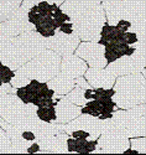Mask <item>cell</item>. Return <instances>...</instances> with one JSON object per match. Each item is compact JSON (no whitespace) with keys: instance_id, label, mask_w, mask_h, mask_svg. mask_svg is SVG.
Returning a JSON list of instances; mask_svg holds the SVG:
<instances>
[{"instance_id":"d4e9b609","label":"cell","mask_w":146,"mask_h":155,"mask_svg":"<svg viewBox=\"0 0 146 155\" xmlns=\"http://www.w3.org/2000/svg\"><path fill=\"white\" fill-rule=\"evenodd\" d=\"M22 0H0V18L6 20L12 11L20 8Z\"/></svg>"},{"instance_id":"484cf974","label":"cell","mask_w":146,"mask_h":155,"mask_svg":"<svg viewBox=\"0 0 146 155\" xmlns=\"http://www.w3.org/2000/svg\"><path fill=\"white\" fill-rule=\"evenodd\" d=\"M37 117L48 123H56L57 114H56V106H44V107H37Z\"/></svg>"},{"instance_id":"ee69618b","label":"cell","mask_w":146,"mask_h":155,"mask_svg":"<svg viewBox=\"0 0 146 155\" xmlns=\"http://www.w3.org/2000/svg\"><path fill=\"white\" fill-rule=\"evenodd\" d=\"M84 97L87 101H92L94 99V88H89V89H84Z\"/></svg>"},{"instance_id":"5b68a950","label":"cell","mask_w":146,"mask_h":155,"mask_svg":"<svg viewBox=\"0 0 146 155\" xmlns=\"http://www.w3.org/2000/svg\"><path fill=\"white\" fill-rule=\"evenodd\" d=\"M129 147L128 129L112 118L107 120V127L98 138V147L92 154H122Z\"/></svg>"},{"instance_id":"e0dca14e","label":"cell","mask_w":146,"mask_h":155,"mask_svg":"<svg viewBox=\"0 0 146 155\" xmlns=\"http://www.w3.org/2000/svg\"><path fill=\"white\" fill-rule=\"evenodd\" d=\"M98 4H100L98 0H66L63 4L60 5V9L71 19H73L84 14L86 11Z\"/></svg>"},{"instance_id":"60d3db41","label":"cell","mask_w":146,"mask_h":155,"mask_svg":"<svg viewBox=\"0 0 146 155\" xmlns=\"http://www.w3.org/2000/svg\"><path fill=\"white\" fill-rule=\"evenodd\" d=\"M22 138L28 141H36V135L32 130H22Z\"/></svg>"},{"instance_id":"9a60e30c","label":"cell","mask_w":146,"mask_h":155,"mask_svg":"<svg viewBox=\"0 0 146 155\" xmlns=\"http://www.w3.org/2000/svg\"><path fill=\"white\" fill-rule=\"evenodd\" d=\"M146 114V103H141L132 108L128 109H118L113 112V119L118 123H120L125 128H129L134 124L141 115Z\"/></svg>"},{"instance_id":"ba28073f","label":"cell","mask_w":146,"mask_h":155,"mask_svg":"<svg viewBox=\"0 0 146 155\" xmlns=\"http://www.w3.org/2000/svg\"><path fill=\"white\" fill-rule=\"evenodd\" d=\"M104 51H105L104 46L98 42L83 41L76 48V55L78 57L83 58L87 62L88 66H90V67L105 68L108 62L105 60Z\"/></svg>"},{"instance_id":"83f0119b","label":"cell","mask_w":146,"mask_h":155,"mask_svg":"<svg viewBox=\"0 0 146 155\" xmlns=\"http://www.w3.org/2000/svg\"><path fill=\"white\" fill-rule=\"evenodd\" d=\"M66 97H67V99H70L72 103H74L77 106H81V107L86 106L87 102H88L84 97V89L78 87V86H76L71 92H68L66 94Z\"/></svg>"},{"instance_id":"7dc6e473","label":"cell","mask_w":146,"mask_h":155,"mask_svg":"<svg viewBox=\"0 0 146 155\" xmlns=\"http://www.w3.org/2000/svg\"><path fill=\"white\" fill-rule=\"evenodd\" d=\"M142 74H144V77L146 78V68H145V70H142Z\"/></svg>"},{"instance_id":"836d02e7","label":"cell","mask_w":146,"mask_h":155,"mask_svg":"<svg viewBox=\"0 0 146 155\" xmlns=\"http://www.w3.org/2000/svg\"><path fill=\"white\" fill-rule=\"evenodd\" d=\"M16 89L15 87H12L11 83H3L0 86V96H5L9 93H15L16 94Z\"/></svg>"},{"instance_id":"44dd1931","label":"cell","mask_w":146,"mask_h":155,"mask_svg":"<svg viewBox=\"0 0 146 155\" xmlns=\"http://www.w3.org/2000/svg\"><path fill=\"white\" fill-rule=\"evenodd\" d=\"M47 84H48V87L51 89H54V92L56 94H58V96H66L76 87V82H74L73 78L64 77L61 73H58L56 77H54L52 80H50L47 82Z\"/></svg>"},{"instance_id":"f6af8a7d","label":"cell","mask_w":146,"mask_h":155,"mask_svg":"<svg viewBox=\"0 0 146 155\" xmlns=\"http://www.w3.org/2000/svg\"><path fill=\"white\" fill-rule=\"evenodd\" d=\"M99 119H102V120H105V119H112L113 118V113H103V114H100L99 117H98Z\"/></svg>"},{"instance_id":"681fc988","label":"cell","mask_w":146,"mask_h":155,"mask_svg":"<svg viewBox=\"0 0 146 155\" xmlns=\"http://www.w3.org/2000/svg\"><path fill=\"white\" fill-rule=\"evenodd\" d=\"M2 84H3V81H2V80H0V86H2Z\"/></svg>"},{"instance_id":"6da1fadb","label":"cell","mask_w":146,"mask_h":155,"mask_svg":"<svg viewBox=\"0 0 146 155\" xmlns=\"http://www.w3.org/2000/svg\"><path fill=\"white\" fill-rule=\"evenodd\" d=\"M46 48V37L40 35L37 31L24 32L19 36L11 37L9 45L0 55V61L12 71H16Z\"/></svg>"},{"instance_id":"4dcf8cb0","label":"cell","mask_w":146,"mask_h":155,"mask_svg":"<svg viewBox=\"0 0 146 155\" xmlns=\"http://www.w3.org/2000/svg\"><path fill=\"white\" fill-rule=\"evenodd\" d=\"M130 147L139 151V154H146V138L144 137L132 138V140L130 141Z\"/></svg>"},{"instance_id":"e575fe53","label":"cell","mask_w":146,"mask_h":155,"mask_svg":"<svg viewBox=\"0 0 146 155\" xmlns=\"http://www.w3.org/2000/svg\"><path fill=\"white\" fill-rule=\"evenodd\" d=\"M124 38H125V44L132 46L134 44L138 42V36L135 32H131V31H126L125 35H124Z\"/></svg>"},{"instance_id":"277c9868","label":"cell","mask_w":146,"mask_h":155,"mask_svg":"<svg viewBox=\"0 0 146 155\" xmlns=\"http://www.w3.org/2000/svg\"><path fill=\"white\" fill-rule=\"evenodd\" d=\"M73 22L74 32L82 41L98 42L100 38V32L107 22V16L102 4L89 9L84 14L71 19Z\"/></svg>"},{"instance_id":"7a4b0ae2","label":"cell","mask_w":146,"mask_h":155,"mask_svg":"<svg viewBox=\"0 0 146 155\" xmlns=\"http://www.w3.org/2000/svg\"><path fill=\"white\" fill-rule=\"evenodd\" d=\"M113 101L122 109L146 103V78L141 72L120 76L114 83Z\"/></svg>"},{"instance_id":"8fae6325","label":"cell","mask_w":146,"mask_h":155,"mask_svg":"<svg viewBox=\"0 0 146 155\" xmlns=\"http://www.w3.org/2000/svg\"><path fill=\"white\" fill-rule=\"evenodd\" d=\"M84 78L89 82L93 88H113L116 81V76L107 68L90 67L86 71Z\"/></svg>"},{"instance_id":"f546056e","label":"cell","mask_w":146,"mask_h":155,"mask_svg":"<svg viewBox=\"0 0 146 155\" xmlns=\"http://www.w3.org/2000/svg\"><path fill=\"white\" fill-rule=\"evenodd\" d=\"M11 151V140L8 133L0 127V154H10Z\"/></svg>"},{"instance_id":"5bb4252c","label":"cell","mask_w":146,"mask_h":155,"mask_svg":"<svg viewBox=\"0 0 146 155\" xmlns=\"http://www.w3.org/2000/svg\"><path fill=\"white\" fill-rule=\"evenodd\" d=\"M29 31H34V25L28 19H6L0 22V34L9 37H15Z\"/></svg>"},{"instance_id":"2e32d148","label":"cell","mask_w":146,"mask_h":155,"mask_svg":"<svg viewBox=\"0 0 146 155\" xmlns=\"http://www.w3.org/2000/svg\"><path fill=\"white\" fill-rule=\"evenodd\" d=\"M70 135L64 132H60L58 134L50 137L46 139L41 140H36L40 144L42 150H47L48 153H54V154H67V138Z\"/></svg>"},{"instance_id":"603a6c76","label":"cell","mask_w":146,"mask_h":155,"mask_svg":"<svg viewBox=\"0 0 146 155\" xmlns=\"http://www.w3.org/2000/svg\"><path fill=\"white\" fill-rule=\"evenodd\" d=\"M57 25L55 22V19L52 16H44L38 24L35 25V31H37L40 35L48 38L52 37L57 31Z\"/></svg>"},{"instance_id":"52a82bcc","label":"cell","mask_w":146,"mask_h":155,"mask_svg":"<svg viewBox=\"0 0 146 155\" xmlns=\"http://www.w3.org/2000/svg\"><path fill=\"white\" fill-rule=\"evenodd\" d=\"M16 96L26 104L31 103V104H35L37 107L42 101L47 98H54L55 92L54 89H51L48 87L46 82L31 80L29 84L16 89Z\"/></svg>"},{"instance_id":"7bdbcfd3","label":"cell","mask_w":146,"mask_h":155,"mask_svg":"<svg viewBox=\"0 0 146 155\" xmlns=\"http://www.w3.org/2000/svg\"><path fill=\"white\" fill-rule=\"evenodd\" d=\"M74 145H76V140L73 137L67 138V150L68 153H74Z\"/></svg>"},{"instance_id":"3957f363","label":"cell","mask_w":146,"mask_h":155,"mask_svg":"<svg viewBox=\"0 0 146 155\" xmlns=\"http://www.w3.org/2000/svg\"><path fill=\"white\" fill-rule=\"evenodd\" d=\"M61 60V55L55 52L54 50L46 48L15 72L22 74L30 81L37 80L40 82L47 83L50 80H52L60 73Z\"/></svg>"},{"instance_id":"1f68e13d","label":"cell","mask_w":146,"mask_h":155,"mask_svg":"<svg viewBox=\"0 0 146 155\" xmlns=\"http://www.w3.org/2000/svg\"><path fill=\"white\" fill-rule=\"evenodd\" d=\"M76 145H74V153L78 154H90L88 150V139L87 138H74Z\"/></svg>"},{"instance_id":"4fadbf2b","label":"cell","mask_w":146,"mask_h":155,"mask_svg":"<svg viewBox=\"0 0 146 155\" xmlns=\"http://www.w3.org/2000/svg\"><path fill=\"white\" fill-rule=\"evenodd\" d=\"M56 114H57L56 123L66 124L82 114V107L74 104L70 99H67L66 96H63L56 104Z\"/></svg>"},{"instance_id":"8992f818","label":"cell","mask_w":146,"mask_h":155,"mask_svg":"<svg viewBox=\"0 0 146 155\" xmlns=\"http://www.w3.org/2000/svg\"><path fill=\"white\" fill-rule=\"evenodd\" d=\"M107 120L108 119L102 120L98 117H94V115L82 113L70 123H66V125L63 124V132L70 135L73 130L82 129V130H86L90 134L89 139H98L99 135L104 132L105 127H107Z\"/></svg>"},{"instance_id":"ffe728a7","label":"cell","mask_w":146,"mask_h":155,"mask_svg":"<svg viewBox=\"0 0 146 155\" xmlns=\"http://www.w3.org/2000/svg\"><path fill=\"white\" fill-rule=\"evenodd\" d=\"M103 9L105 11V16L109 25H115L123 19V9H124V0H107L102 3Z\"/></svg>"},{"instance_id":"d6a6232c","label":"cell","mask_w":146,"mask_h":155,"mask_svg":"<svg viewBox=\"0 0 146 155\" xmlns=\"http://www.w3.org/2000/svg\"><path fill=\"white\" fill-rule=\"evenodd\" d=\"M54 19H55V22L57 25V28H60L63 22H67V21H71V18L64 14V12L61 10V9H57L55 12H54Z\"/></svg>"},{"instance_id":"ac0fdd59","label":"cell","mask_w":146,"mask_h":155,"mask_svg":"<svg viewBox=\"0 0 146 155\" xmlns=\"http://www.w3.org/2000/svg\"><path fill=\"white\" fill-rule=\"evenodd\" d=\"M104 48H105L104 56H105V60H107L108 64L123 56H131L135 51L134 46H130V45H128L125 42H120V41L108 42L104 46Z\"/></svg>"},{"instance_id":"74e56055","label":"cell","mask_w":146,"mask_h":155,"mask_svg":"<svg viewBox=\"0 0 146 155\" xmlns=\"http://www.w3.org/2000/svg\"><path fill=\"white\" fill-rule=\"evenodd\" d=\"M10 40H11V37L5 36V35H3V34H0V55H2L3 51L6 48V46L9 45Z\"/></svg>"},{"instance_id":"7c38bea8","label":"cell","mask_w":146,"mask_h":155,"mask_svg":"<svg viewBox=\"0 0 146 155\" xmlns=\"http://www.w3.org/2000/svg\"><path fill=\"white\" fill-rule=\"evenodd\" d=\"M105 68L113 72L115 76H126L131 73L142 72L145 67L142 64H140L132 56H123L120 58H118L116 61L107 64Z\"/></svg>"},{"instance_id":"c3c4849f","label":"cell","mask_w":146,"mask_h":155,"mask_svg":"<svg viewBox=\"0 0 146 155\" xmlns=\"http://www.w3.org/2000/svg\"><path fill=\"white\" fill-rule=\"evenodd\" d=\"M98 2H99V3L102 4V3H104V2H107V0H98Z\"/></svg>"},{"instance_id":"9c48e42d","label":"cell","mask_w":146,"mask_h":155,"mask_svg":"<svg viewBox=\"0 0 146 155\" xmlns=\"http://www.w3.org/2000/svg\"><path fill=\"white\" fill-rule=\"evenodd\" d=\"M79 44H81V38L78 37L76 32L68 35L63 34L58 29L54 36L47 38V48L54 50L61 56L73 54Z\"/></svg>"},{"instance_id":"d590c367","label":"cell","mask_w":146,"mask_h":155,"mask_svg":"<svg viewBox=\"0 0 146 155\" xmlns=\"http://www.w3.org/2000/svg\"><path fill=\"white\" fill-rule=\"evenodd\" d=\"M58 30H60V31H62L63 34H68V35L73 34V32H74V29H73V22H72V21L63 22V24L61 25V26L58 28Z\"/></svg>"},{"instance_id":"8d00e7d4","label":"cell","mask_w":146,"mask_h":155,"mask_svg":"<svg viewBox=\"0 0 146 155\" xmlns=\"http://www.w3.org/2000/svg\"><path fill=\"white\" fill-rule=\"evenodd\" d=\"M74 82H76V86H78V87H81V88H83V89H89V88H93L90 84H89V82L84 78L83 76H81V77H77V78H74Z\"/></svg>"},{"instance_id":"b9f144b4","label":"cell","mask_w":146,"mask_h":155,"mask_svg":"<svg viewBox=\"0 0 146 155\" xmlns=\"http://www.w3.org/2000/svg\"><path fill=\"white\" fill-rule=\"evenodd\" d=\"M40 149H41V147H40V144L37 143V141H32L31 145L28 148V154H35V153H38Z\"/></svg>"},{"instance_id":"cb8c5ba5","label":"cell","mask_w":146,"mask_h":155,"mask_svg":"<svg viewBox=\"0 0 146 155\" xmlns=\"http://www.w3.org/2000/svg\"><path fill=\"white\" fill-rule=\"evenodd\" d=\"M128 129V135L130 138H136V137H146V115L141 117Z\"/></svg>"},{"instance_id":"bcb514c9","label":"cell","mask_w":146,"mask_h":155,"mask_svg":"<svg viewBox=\"0 0 146 155\" xmlns=\"http://www.w3.org/2000/svg\"><path fill=\"white\" fill-rule=\"evenodd\" d=\"M46 2H48L50 4H57L60 6L61 4H63L66 2V0H46Z\"/></svg>"},{"instance_id":"7402d4cb","label":"cell","mask_w":146,"mask_h":155,"mask_svg":"<svg viewBox=\"0 0 146 155\" xmlns=\"http://www.w3.org/2000/svg\"><path fill=\"white\" fill-rule=\"evenodd\" d=\"M31 130L35 133L36 140L46 139V138L54 137V135H56V134L60 133V130L56 128V124H51L48 122H44V120H41L40 118L35 122V124L31 128Z\"/></svg>"},{"instance_id":"d6986e66","label":"cell","mask_w":146,"mask_h":155,"mask_svg":"<svg viewBox=\"0 0 146 155\" xmlns=\"http://www.w3.org/2000/svg\"><path fill=\"white\" fill-rule=\"evenodd\" d=\"M146 15V0H124L123 19L134 22Z\"/></svg>"},{"instance_id":"f1b7e54d","label":"cell","mask_w":146,"mask_h":155,"mask_svg":"<svg viewBox=\"0 0 146 155\" xmlns=\"http://www.w3.org/2000/svg\"><path fill=\"white\" fill-rule=\"evenodd\" d=\"M132 46L135 47V51L131 56L134 57L140 64H142L144 67H146V41H142V42L138 41Z\"/></svg>"},{"instance_id":"f907efd6","label":"cell","mask_w":146,"mask_h":155,"mask_svg":"<svg viewBox=\"0 0 146 155\" xmlns=\"http://www.w3.org/2000/svg\"><path fill=\"white\" fill-rule=\"evenodd\" d=\"M2 21H3V19H2V18H0V22H2Z\"/></svg>"},{"instance_id":"30bf717a","label":"cell","mask_w":146,"mask_h":155,"mask_svg":"<svg viewBox=\"0 0 146 155\" xmlns=\"http://www.w3.org/2000/svg\"><path fill=\"white\" fill-rule=\"evenodd\" d=\"M87 70H88V64L83 58L73 54L63 55L60 66V73L62 76L74 80L77 77L84 76Z\"/></svg>"},{"instance_id":"f35d334b","label":"cell","mask_w":146,"mask_h":155,"mask_svg":"<svg viewBox=\"0 0 146 155\" xmlns=\"http://www.w3.org/2000/svg\"><path fill=\"white\" fill-rule=\"evenodd\" d=\"M115 26L119 29V30H122V31H124V32H126V31H129V29H130V26H131V22L130 21H128V20H124V19H122L120 21H119Z\"/></svg>"},{"instance_id":"ab89813d","label":"cell","mask_w":146,"mask_h":155,"mask_svg":"<svg viewBox=\"0 0 146 155\" xmlns=\"http://www.w3.org/2000/svg\"><path fill=\"white\" fill-rule=\"evenodd\" d=\"M70 135L73 137V138H87V139H89V137H90V134L88 132L82 130V129H77V130H73Z\"/></svg>"},{"instance_id":"4316f807","label":"cell","mask_w":146,"mask_h":155,"mask_svg":"<svg viewBox=\"0 0 146 155\" xmlns=\"http://www.w3.org/2000/svg\"><path fill=\"white\" fill-rule=\"evenodd\" d=\"M129 31L136 34L138 41H140V42L146 41V15L142 16L141 19L134 21V22H131V26H130Z\"/></svg>"}]
</instances>
